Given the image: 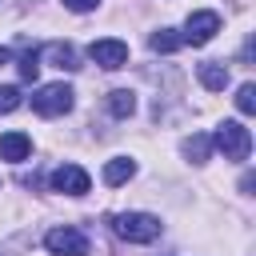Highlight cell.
Masks as SVG:
<instances>
[{
  "instance_id": "cell-1",
  "label": "cell",
  "mask_w": 256,
  "mask_h": 256,
  "mask_svg": "<svg viewBox=\"0 0 256 256\" xmlns=\"http://www.w3.org/2000/svg\"><path fill=\"white\" fill-rule=\"evenodd\" d=\"M112 232L128 244H152L160 236V220L148 212H120V216H112Z\"/></svg>"
},
{
  "instance_id": "cell-2",
  "label": "cell",
  "mask_w": 256,
  "mask_h": 256,
  "mask_svg": "<svg viewBox=\"0 0 256 256\" xmlns=\"http://www.w3.org/2000/svg\"><path fill=\"white\" fill-rule=\"evenodd\" d=\"M212 144L224 152V160H248V152H252V132H248L240 120H224V124L216 128Z\"/></svg>"
},
{
  "instance_id": "cell-3",
  "label": "cell",
  "mask_w": 256,
  "mask_h": 256,
  "mask_svg": "<svg viewBox=\"0 0 256 256\" xmlns=\"http://www.w3.org/2000/svg\"><path fill=\"white\" fill-rule=\"evenodd\" d=\"M72 96L76 92L68 84H44V88L32 92V112H40V116H64L72 108Z\"/></svg>"
},
{
  "instance_id": "cell-4",
  "label": "cell",
  "mask_w": 256,
  "mask_h": 256,
  "mask_svg": "<svg viewBox=\"0 0 256 256\" xmlns=\"http://www.w3.org/2000/svg\"><path fill=\"white\" fill-rule=\"evenodd\" d=\"M44 248L52 256H88V236L80 228H72V224H60V228H52L44 236Z\"/></svg>"
},
{
  "instance_id": "cell-5",
  "label": "cell",
  "mask_w": 256,
  "mask_h": 256,
  "mask_svg": "<svg viewBox=\"0 0 256 256\" xmlns=\"http://www.w3.org/2000/svg\"><path fill=\"white\" fill-rule=\"evenodd\" d=\"M220 32V16L216 12H192L188 20H184V44H192V48H200V44H208L212 36Z\"/></svg>"
},
{
  "instance_id": "cell-6",
  "label": "cell",
  "mask_w": 256,
  "mask_h": 256,
  "mask_svg": "<svg viewBox=\"0 0 256 256\" xmlns=\"http://www.w3.org/2000/svg\"><path fill=\"white\" fill-rule=\"evenodd\" d=\"M88 56H92L100 68L116 72V68L128 64V44H124V40H92V44H88Z\"/></svg>"
},
{
  "instance_id": "cell-7",
  "label": "cell",
  "mask_w": 256,
  "mask_h": 256,
  "mask_svg": "<svg viewBox=\"0 0 256 256\" xmlns=\"http://www.w3.org/2000/svg\"><path fill=\"white\" fill-rule=\"evenodd\" d=\"M52 188L64 192V196H84V192H88V172H84L80 164H60V168L52 172Z\"/></svg>"
},
{
  "instance_id": "cell-8",
  "label": "cell",
  "mask_w": 256,
  "mask_h": 256,
  "mask_svg": "<svg viewBox=\"0 0 256 256\" xmlns=\"http://www.w3.org/2000/svg\"><path fill=\"white\" fill-rule=\"evenodd\" d=\"M28 152H32L28 132H4V136H0V160L20 164V160H28Z\"/></svg>"
},
{
  "instance_id": "cell-9",
  "label": "cell",
  "mask_w": 256,
  "mask_h": 256,
  "mask_svg": "<svg viewBox=\"0 0 256 256\" xmlns=\"http://www.w3.org/2000/svg\"><path fill=\"white\" fill-rule=\"evenodd\" d=\"M40 60H48L52 68H60V72H76L80 64H76V48L72 44H48L44 52H40Z\"/></svg>"
},
{
  "instance_id": "cell-10",
  "label": "cell",
  "mask_w": 256,
  "mask_h": 256,
  "mask_svg": "<svg viewBox=\"0 0 256 256\" xmlns=\"http://www.w3.org/2000/svg\"><path fill=\"white\" fill-rule=\"evenodd\" d=\"M196 76H200V84H204L208 92H224V88H228V68L216 64V60H204V64L196 68Z\"/></svg>"
},
{
  "instance_id": "cell-11",
  "label": "cell",
  "mask_w": 256,
  "mask_h": 256,
  "mask_svg": "<svg viewBox=\"0 0 256 256\" xmlns=\"http://www.w3.org/2000/svg\"><path fill=\"white\" fill-rule=\"evenodd\" d=\"M104 108H108L116 120H124V116H132V112H136V92H128V88H116V92H108Z\"/></svg>"
},
{
  "instance_id": "cell-12",
  "label": "cell",
  "mask_w": 256,
  "mask_h": 256,
  "mask_svg": "<svg viewBox=\"0 0 256 256\" xmlns=\"http://www.w3.org/2000/svg\"><path fill=\"white\" fill-rule=\"evenodd\" d=\"M132 176H136V164H132L128 156H116V160L104 164V184H108V188H116V184H124V180H132Z\"/></svg>"
},
{
  "instance_id": "cell-13",
  "label": "cell",
  "mask_w": 256,
  "mask_h": 256,
  "mask_svg": "<svg viewBox=\"0 0 256 256\" xmlns=\"http://www.w3.org/2000/svg\"><path fill=\"white\" fill-rule=\"evenodd\" d=\"M184 156H188V160H196V164H204V160L212 156V140H208L204 132H192V136L184 140Z\"/></svg>"
},
{
  "instance_id": "cell-14",
  "label": "cell",
  "mask_w": 256,
  "mask_h": 256,
  "mask_svg": "<svg viewBox=\"0 0 256 256\" xmlns=\"http://www.w3.org/2000/svg\"><path fill=\"white\" fill-rule=\"evenodd\" d=\"M180 44H184V40H180L172 28H160V32H152V36H148V48H152V52H164V56H168V52H176Z\"/></svg>"
},
{
  "instance_id": "cell-15",
  "label": "cell",
  "mask_w": 256,
  "mask_h": 256,
  "mask_svg": "<svg viewBox=\"0 0 256 256\" xmlns=\"http://www.w3.org/2000/svg\"><path fill=\"white\" fill-rule=\"evenodd\" d=\"M36 72H40V48H28L20 56V76L24 80H36Z\"/></svg>"
},
{
  "instance_id": "cell-16",
  "label": "cell",
  "mask_w": 256,
  "mask_h": 256,
  "mask_svg": "<svg viewBox=\"0 0 256 256\" xmlns=\"http://www.w3.org/2000/svg\"><path fill=\"white\" fill-rule=\"evenodd\" d=\"M236 108H240L244 116L256 112V84H240V92H236Z\"/></svg>"
},
{
  "instance_id": "cell-17",
  "label": "cell",
  "mask_w": 256,
  "mask_h": 256,
  "mask_svg": "<svg viewBox=\"0 0 256 256\" xmlns=\"http://www.w3.org/2000/svg\"><path fill=\"white\" fill-rule=\"evenodd\" d=\"M16 108H20V92L12 84H0V116L4 112H16Z\"/></svg>"
},
{
  "instance_id": "cell-18",
  "label": "cell",
  "mask_w": 256,
  "mask_h": 256,
  "mask_svg": "<svg viewBox=\"0 0 256 256\" xmlns=\"http://www.w3.org/2000/svg\"><path fill=\"white\" fill-rule=\"evenodd\" d=\"M100 0H64V8H72V12H92Z\"/></svg>"
},
{
  "instance_id": "cell-19",
  "label": "cell",
  "mask_w": 256,
  "mask_h": 256,
  "mask_svg": "<svg viewBox=\"0 0 256 256\" xmlns=\"http://www.w3.org/2000/svg\"><path fill=\"white\" fill-rule=\"evenodd\" d=\"M0 64H8V48H0Z\"/></svg>"
}]
</instances>
